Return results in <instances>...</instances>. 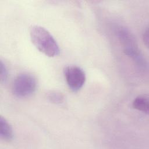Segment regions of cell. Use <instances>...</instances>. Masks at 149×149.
I'll return each instance as SVG.
<instances>
[{
  "label": "cell",
  "mask_w": 149,
  "mask_h": 149,
  "mask_svg": "<svg viewBox=\"0 0 149 149\" xmlns=\"http://www.w3.org/2000/svg\"><path fill=\"white\" fill-rule=\"evenodd\" d=\"M32 43L41 52L49 57H55L60 53L59 47L54 37L45 28L32 26L30 29Z\"/></svg>",
  "instance_id": "1"
},
{
  "label": "cell",
  "mask_w": 149,
  "mask_h": 149,
  "mask_svg": "<svg viewBox=\"0 0 149 149\" xmlns=\"http://www.w3.org/2000/svg\"><path fill=\"white\" fill-rule=\"evenodd\" d=\"M37 84L36 79L31 74L20 73L16 76L13 82L12 93L19 98L29 97L35 92Z\"/></svg>",
  "instance_id": "2"
},
{
  "label": "cell",
  "mask_w": 149,
  "mask_h": 149,
  "mask_svg": "<svg viewBox=\"0 0 149 149\" xmlns=\"http://www.w3.org/2000/svg\"><path fill=\"white\" fill-rule=\"evenodd\" d=\"M64 76L69 88L73 91L80 90L86 81L84 70L77 66H68L63 70Z\"/></svg>",
  "instance_id": "3"
},
{
  "label": "cell",
  "mask_w": 149,
  "mask_h": 149,
  "mask_svg": "<svg viewBox=\"0 0 149 149\" xmlns=\"http://www.w3.org/2000/svg\"><path fill=\"white\" fill-rule=\"evenodd\" d=\"M0 136L3 140L9 142L13 139V131L11 125L2 116L0 118Z\"/></svg>",
  "instance_id": "4"
},
{
  "label": "cell",
  "mask_w": 149,
  "mask_h": 149,
  "mask_svg": "<svg viewBox=\"0 0 149 149\" xmlns=\"http://www.w3.org/2000/svg\"><path fill=\"white\" fill-rule=\"evenodd\" d=\"M132 105L134 109L148 114L149 111L148 95L145 94L139 95L134 99Z\"/></svg>",
  "instance_id": "5"
},
{
  "label": "cell",
  "mask_w": 149,
  "mask_h": 149,
  "mask_svg": "<svg viewBox=\"0 0 149 149\" xmlns=\"http://www.w3.org/2000/svg\"><path fill=\"white\" fill-rule=\"evenodd\" d=\"M46 97L48 101L55 104H62L65 101V97L63 94L55 90H51L47 93Z\"/></svg>",
  "instance_id": "6"
},
{
  "label": "cell",
  "mask_w": 149,
  "mask_h": 149,
  "mask_svg": "<svg viewBox=\"0 0 149 149\" xmlns=\"http://www.w3.org/2000/svg\"><path fill=\"white\" fill-rule=\"evenodd\" d=\"M0 79L1 83H5L7 80L8 77V70L7 69L6 66L5 64L2 62V61H1L0 63Z\"/></svg>",
  "instance_id": "7"
},
{
  "label": "cell",
  "mask_w": 149,
  "mask_h": 149,
  "mask_svg": "<svg viewBox=\"0 0 149 149\" xmlns=\"http://www.w3.org/2000/svg\"><path fill=\"white\" fill-rule=\"evenodd\" d=\"M143 41L147 47H148V27H147L143 32Z\"/></svg>",
  "instance_id": "8"
}]
</instances>
